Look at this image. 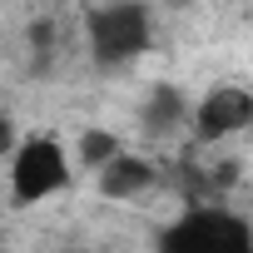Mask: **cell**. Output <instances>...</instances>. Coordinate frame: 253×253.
<instances>
[{
  "instance_id": "5",
  "label": "cell",
  "mask_w": 253,
  "mask_h": 253,
  "mask_svg": "<svg viewBox=\"0 0 253 253\" xmlns=\"http://www.w3.org/2000/svg\"><path fill=\"white\" fill-rule=\"evenodd\" d=\"M189 109H194L189 89L174 84V80H159V84H149V94L139 104V129L149 139H174V134L189 129Z\"/></svg>"
},
{
  "instance_id": "10",
  "label": "cell",
  "mask_w": 253,
  "mask_h": 253,
  "mask_svg": "<svg viewBox=\"0 0 253 253\" xmlns=\"http://www.w3.org/2000/svg\"><path fill=\"white\" fill-rule=\"evenodd\" d=\"M55 253H104V248H94V243H65V248H55Z\"/></svg>"
},
{
  "instance_id": "9",
  "label": "cell",
  "mask_w": 253,
  "mask_h": 253,
  "mask_svg": "<svg viewBox=\"0 0 253 253\" xmlns=\"http://www.w3.org/2000/svg\"><path fill=\"white\" fill-rule=\"evenodd\" d=\"M15 144H20V129H15V119L0 109V159H10V154H15Z\"/></svg>"
},
{
  "instance_id": "6",
  "label": "cell",
  "mask_w": 253,
  "mask_h": 253,
  "mask_svg": "<svg viewBox=\"0 0 253 253\" xmlns=\"http://www.w3.org/2000/svg\"><path fill=\"white\" fill-rule=\"evenodd\" d=\"M159 184V169H154V159H144V154H114L99 174H94V189L104 194V199H114V204H134V199H144L149 189Z\"/></svg>"
},
{
  "instance_id": "4",
  "label": "cell",
  "mask_w": 253,
  "mask_h": 253,
  "mask_svg": "<svg viewBox=\"0 0 253 253\" xmlns=\"http://www.w3.org/2000/svg\"><path fill=\"white\" fill-rule=\"evenodd\" d=\"M253 124V89L248 84H213L194 109H189V129L199 144H223L243 134Z\"/></svg>"
},
{
  "instance_id": "7",
  "label": "cell",
  "mask_w": 253,
  "mask_h": 253,
  "mask_svg": "<svg viewBox=\"0 0 253 253\" xmlns=\"http://www.w3.org/2000/svg\"><path fill=\"white\" fill-rule=\"evenodd\" d=\"M114 154H124V139L114 129H104V124H89V129H80V139L70 149V164H80L84 174H99Z\"/></svg>"
},
{
  "instance_id": "3",
  "label": "cell",
  "mask_w": 253,
  "mask_h": 253,
  "mask_svg": "<svg viewBox=\"0 0 253 253\" xmlns=\"http://www.w3.org/2000/svg\"><path fill=\"white\" fill-rule=\"evenodd\" d=\"M159 253H253V228L223 204H194L164 228Z\"/></svg>"
},
{
  "instance_id": "2",
  "label": "cell",
  "mask_w": 253,
  "mask_h": 253,
  "mask_svg": "<svg viewBox=\"0 0 253 253\" xmlns=\"http://www.w3.org/2000/svg\"><path fill=\"white\" fill-rule=\"evenodd\" d=\"M5 164H10V204L15 209H35V204L65 194L75 179L70 144L55 134H20V144Z\"/></svg>"
},
{
  "instance_id": "1",
  "label": "cell",
  "mask_w": 253,
  "mask_h": 253,
  "mask_svg": "<svg viewBox=\"0 0 253 253\" xmlns=\"http://www.w3.org/2000/svg\"><path fill=\"white\" fill-rule=\"evenodd\" d=\"M154 45V10L149 5H94L84 10V50L94 70H124Z\"/></svg>"
},
{
  "instance_id": "8",
  "label": "cell",
  "mask_w": 253,
  "mask_h": 253,
  "mask_svg": "<svg viewBox=\"0 0 253 253\" xmlns=\"http://www.w3.org/2000/svg\"><path fill=\"white\" fill-rule=\"evenodd\" d=\"M25 45H30V65L45 75V70L60 60V20H55V15H35L30 30H25Z\"/></svg>"
}]
</instances>
